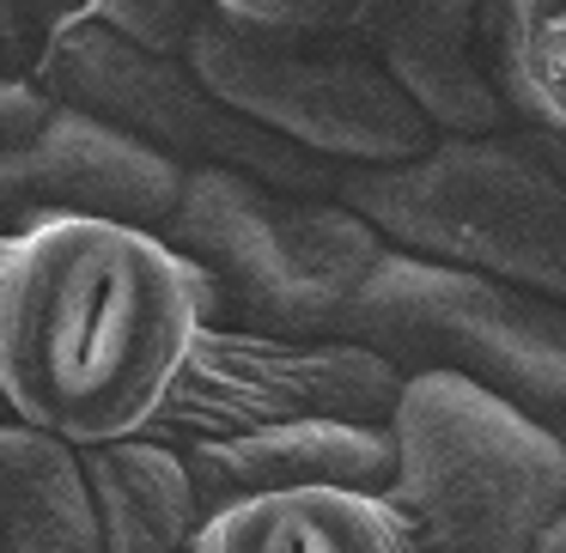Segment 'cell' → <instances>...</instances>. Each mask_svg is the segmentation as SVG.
<instances>
[{"label": "cell", "instance_id": "cell-1", "mask_svg": "<svg viewBox=\"0 0 566 553\" xmlns=\"http://www.w3.org/2000/svg\"><path fill=\"white\" fill-rule=\"evenodd\" d=\"M208 334V280L159 232L55 220L0 244V407L50 438H140Z\"/></svg>", "mask_w": 566, "mask_h": 553}, {"label": "cell", "instance_id": "cell-2", "mask_svg": "<svg viewBox=\"0 0 566 553\" xmlns=\"http://www.w3.org/2000/svg\"><path fill=\"white\" fill-rule=\"evenodd\" d=\"M390 511L415 553H530L566 504V438L463 377H402Z\"/></svg>", "mask_w": 566, "mask_h": 553}, {"label": "cell", "instance_id": "cell-3", "mask_svg": "<svg viewBox=\"0 0 566 553\" xmlns=\"http://www.w3.org/2000/svg\"><path fill=\"white\" fill-rule=\"evenodd\" d=\"M165 244L208 280L213 310L262 341H335L384 237L335 195H286L238 171H184Z\"/></svg>", "mask_w": 566, "mask_h": 553}, {"label": "cell", "instance_id": "cell-4", "mask_svg": "<svg viewBox=\"0 0 566 553\" xmlns=\"http://www.w3.org/2000/svg\"><path fill=\"white\" fill-rule=\"evenodd\" d=\"M335 201L390 249L475 268L566 310V177L530 135H439L408 164L342 171Z\"/></svg>", "mask_w": 566, "mask_h": 553}, {"label": "cell", "instance_id": "cell-5", "mask_svg": "<svg viewBox=\"0 0 566 553\" xmlns=\"http://www.w3.org/2000/svg\"><path fill=\"white\" fill-rule=\"evenodd\" d=\"M335 341L366 347L396 377L444 371L542 426H566V310L475 268L384 249Z\"/></svg>", "mask_w": 566, "mask_h": 553}, {"label": "cell", "instance_id": "cell-6", "mask_svg": "<svg viewBox=\"0 0 566 553\" xmlns=\"http://www.w3.org/2000/svg\"><path fill=\"white\" fill-rule=\"evenodd\" d=\"M184 67L232 116L335 171L408 164L439 140L354 38H262L201 13L184 38Z\"/></svg>", "mask_w": 566, "mask_h": 553}, {"label": "cell", "instance_id": "cell-7", "mask_svg": "<svg viewBox=\"0 0 566 553\" xmlns=\"http://www.w3.org/2000/svg\"><path fill=\"white\" fill-rule=\"evenodd\" d=\"M43 79H50L55 104H74V110L123 128L147 152L171 159L177 171H238L269 189H286V195H335V177H342L335 164L232 116L184 67V55L140 50L86 13L55 19L50 43H43Z\"/></svg>", "mask_w": 566, "mask_h": 553}, {"label": "cell", "instance_id": "cell-8", "mask_svg": "<svg viewBox=\"0 0 566 553\" xmlns=\"http://www.w3.org/2000/svg\"><path fill=\"white\" fill-rule=\"evenodd\" d=\"M177 195L184 171L171 159L74 104H55L38 135L0 152V237L55 220H104L165 237Z\"/></svg>", "mask_w": 566, "mask_h": 553}, {"label": "cell", "instance_id": "cell-9", "mask_svg": "<svg viewBox=\"0 0 566 553\" xmlns=\"http://www.w3.org/2000/svg\"><path fill=\"white\" fill-rule=\"evenodd\" d=\"M493 0H366L359 50L402 86L439 135H505V104L488 74Z\"/></svg>", "mask_w": 566, "mask_h": 553}, {"label": "cell", "instance_id": "cell-10", "mask_svg": "<svg viewBox=\"0 0 566 553\" xmlns=\"http://www.w3.org/2000/svg\"><path fill=\"white\" fill-rule=\"evenodd\" d=\"M196 475L201 511H220L250 492H293V487H354V492H384L390 487V426L371 419H281L256 432H226L196 450H184Z\"/></svg>", "mask_w": 566, "mask_h": 553}, {"label": "cell", "instance_id": "cell-11", "mask_svg": "<svg viewBox=\"0 0 566 553\" xmlns=\"http://www.w3.org/2000/svg\"><path fill=\"white\" fill-rule=\"evenodd\" d=\"M196 553H415L384 492L293 487L208 511Z\"/></svg>", "mask_w": 566, "mask_h": 553}, {"label": "cell", "instance_id": "cell-12", "mask_svg": "<svg viewBox=\"0 0 566 553\" xmlns=\"http://www.w3.org/2000/svg\"><path fill=\"white\" fill-rule=\"evenodd\" d=\"M80 475L92 492L98 553H196L208 511H201L196 475L177 444H92V450H80Z\"/></svg>", "mask_w": 566, "mask_h": 553}, {"label": "cell", "instance_id": "cell-13", "mask_svg": "<svg viewBox=\"0 0 566 553\" xmlns=\"http://www.w3.org/2000/svg\"><path fill=\"white\" fill-rule=\"evenodd\" d=\"M0 553H98L80 450L0 407Z\"/></svg>", "mask_w": 566, "mask_h": 553}, {"label": "cell", "instance_id": "cell-14", "mask_svg": "<svg viewBox=\"0 0 566 553\" xmlns=\"http://www.w3.org/2000/svg\"><path fill=\"white\" fill-rule=\"evenodd\" d=\"M488 74L505 116L566 140V0H493Z\"/></svg>", "mask_w": 566, "mask_h": 553}, {"label": "cell", "instance_id": "cell-15", "mask_svg": "<svg viewBox=\"0 0 566 553\" xmlns=\"http://www.w3.org/2000/svg\"><path fill=\"white\" fill-rule=\"evenodd\" d=\"M213 19L262 38H359L366 0H201Z\"/></svg>", "mask_w": 566, "mask_h": 553}, {"label": "cell", "instance_id": "cell-16", "mask_svg": "<svg viewBox=\"0 0 566 553\" xmlns=\"http://www.w3.org/2000/svg\"><path fill=\"white\" fill-rule=\"evenodd\" d=\"M80 13L111 25L116 38L140 43V50L159 55H184V38L208 7L201 0H80Z\"/></svg>", "mask_w": 566, "mask_h": 553}, {"label": "cell", "instance_id": "cell-17", "mask_svg": "<svg viewBox=\"0 0 566 553\" xmlns=\"http://www.w3.org/2000/svg\"><path fill=\"white\" fill-rule=\"evenodd\" d=\"M50 110H55L50 92H38V86H7V79H0V152H13L19 140L38 135Z\"/></svg>", "mask_w": 566, "mask_h": 553}, {"label": "cell", "instance_id": "cell-18", "mask_svg": "<svg viewBox=\"0 0 566 553\" xmlns=\"http://www.w3.org/2000/svg\"><path fill=\"white\" fill-rule=\"evenodd\" d=\"M530 553H566V504L554 511V523L536 535V547H530Z\"/></svg>", "mask_w": 566, "mask_h": 553}, {"label": "cell", "instance_id": "cell-19", "mask_svg": "<svg viewBox=\"0 0 566 553\" xmlns=\"http://www.w3.org/2000/svg\"><path fill=\"white\" fill-rule=\"evenodd\" d=\"M524 135H530V128H524ZM530 147H536V152H542V159H548V164H554V171H560V177H566V140H554V135H530Z\"/></svg>", "mask_w": 566, "mask_h": 553}, {"label": "cell", "instance_id": "cell-20", "mask_svg": "<svg viewBox=\"0 0 566 553\" xmlns=\"http://www.w3.org/2000/svg\"><path fill=\"white\" fill-rule=\"evenodd\" d=\"M560 438H566V426H560Z\"/></svg>", "mask_w": 566, "mask_h": 553}, {"label": "cell", "instance_id": "cell-21", "mask_svg": "<svg viewBox=\"0 0 566 553\" xmlns=\"http://www.w3.org/2000/svg\"><path fill=\"white\" fill-rule=\"evenodd\" d=\"M0 244H7V237H0Z\"/></svg>", "mask_w": 566, "mask_h": 553}]
</instances>
